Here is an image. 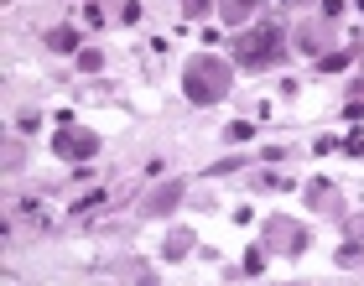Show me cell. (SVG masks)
<instances>
[{"instance_id":"277c9868","label":"cell","mask_w":364,"mask_h":286,"mask_svg":"<svg viewBox=\"0 0 364 286\" xmlns=\"http://www.w3.org/2000/svg\"><path fill=\"white\" fill-rule=\"evenodd\" d=\"M255 6H260V0H219V16L229 26H240V21H250V16H255Z\"/></svg>"},{"instance_id":"7a4b0ae2","label":"cell","mask_w":364,"mask_h":286,"mask_svg":"<svg viewBox=\"0 0 364 286\" xmlns=\"http://www.w3.org/2000/svg\"><path fill=\"white\" fill-rule=\"evenodd\" d=\"M281 58V26H255L250 37H240V63L245 68H266Z\"/></svg>"},{"instance_id":"6da1fadb","label":"cell","mask_w":364,"mask_h":286,"mask_svg":"<svg viewBox=\"0 0 364 286\" xmlns=\"http://www.w3.org/2000/svg\"><path fill=\"white\" fill-rule=\"evenodd\" d=\"M229 63H219V58H193L188 63V99L193 105H219V99L229 94Z\"/></svg>"},{"instance_id":"5b68a950","label":"cell","mask_w":364,"mask_h":286,"mask_svg":"<svg viewBox=\"0 0 364 286\" xmlns=\"http://www.w3.org/2000/svg\"><path fill=\"white\" fill-rule=\"evenodd\" d=\"M47 47H53V53H84L73 26H53V31H47Z\"/></svg>"},{"instance_id":"3957f363","label":"cell","mask_w":364,"mask_h":286,"mask_svg":"<svg viewBox=\"0 0 364 286\" xmlns=\"http://www.w3.org/2000/svg\"><path fill=\"white\" fill-rule=\"evenodd\" d=\"M53 151H58L63 161H89L94 151H99V136H89V130H73V125H68V130H58Z\"/></svg>"},{"instance_id":"ba28073f","label":"cell","mask_w":364,"mask_h":286,"mask_svg":"<svg viewBox=\"0 0 364 286\" xmlns=\"http://www.w3.org/2000/svg\"><path fill=\"white\" fill-rule=\"evenodd\" d=\"M213 6H219V0H182V11H188V16H203V11H213Z\"/></svg>"},{"instance_id":"52a82bcc","label":"cell","mask_w":364,"mask_h":286,"mask_svg":"<svg viewBox=\"0 0 364 286\" xmlns=\"http://www.w3.org/2000/svg\"><path fill=\"white\" fill-rule=\"evenodd\" d=\"M177 198H182V182H167V188H161V193L151 198V208H172Z\"/></svg>"},{"instance_id":"8992f818","label":"cell","mask_w":364,"mask_h":286,"mask_svg":"<svg viewBox=\"0 0 364 286\" xmlns=\"http://www.w3.org/2000/svg\"><path fill=\"white\" fill-rule=\"evenodd\" d=\"M78 68H84V73H99V68H105V53H99V47H84V53H78Z\"/></svg>"},{"instance_id":"9c48e42d","label":"cell","mask_w":364,"mask_h":286,"mask_svg":"<svg viewBox=\"0 0 364 286\" xmlns=\"http://www.w3.org/2000/svg\"><path fill=\"white\" fill-rule=\"evenodd\" d=\"M323 68H328V73H338V68H349V53H333V58H323Z\"/></svg>"}]
</instances>
